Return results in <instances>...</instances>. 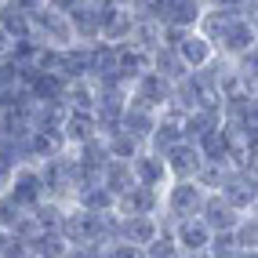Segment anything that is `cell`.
I'll list each match as a JSON object with an SVG mask.
<instances>
[{
    "instance_id": "cell-12",
    "label": "cell",
    "mask_w": 258,
    "mask_h": 258,
    "mask_svg": "<svg viewBox=\"0 0 258 258\" xmlns=\"http://www.w3.org/2000/svg\"><path fill=\"white\" fill-rule=\"evenodd\" d=\"M58 135H62L66 149H77V146H84V142L98 139V124H95V113H77V109H66Z\"/></svg>"
},
{
    "instance_id": "cell-44",
    "label": "cell",
    "mask_w": 258,
    "mask_h": 258,
    "mask_svg": "<svg viewBox=\"0 0 258 258\" xmlns=\"http://www.w3.org/2000/svg\"><path fill=\"white\" fill-rule=\"evenodd\" d=\"M0 4H8V0H0Z\"/></svg>"
},
{
    "instance_id": "cell-11",
    "label": "cell",
    "mask_w": 258,
    "mask_h": 258,
    "mask_svg": "<svg viewBox=\"0 0 258 258\" xmlns=\"http://www.w3.org/2000/svg\"><path fill=\"white\" fill-rule=\"evenodd\" d=\"M131 175H135V185H149V189H160V193L171 182L164 157H157V153H149V149H142L139 157L131 160Z\"/></svg>"
},
{
    "instance_id": "cell-37",
    "label": "cell",
    "mask_w": 258,
    "mask_h": 258,
    "mask_svg": "<svg viewBox=\"0 0 258 258\" xmlns=\"http://www.w3.org/2000/svg\"><path fill=\"white\" fill-rule=\"evenodd\" d=\"M44 4H47V8H55V11H62V15H70V11L80 4V0H44Z\"/></svg>"
},
{
    "instance_id": "cell-29",
    "label": "cell",
    "mask_w": 258,
    "mask_h": 258,
    "mask_svg": "<svg viewBox=\"0 0 258 258\" xmlns=\"http://www.w3.org/2000/svg\"><path fill=\"white\" fill-rule=\"evenodd\" d=\"M62 215H66V208H62V204H55V200H44V204L33 208V218H37V226H40L44 233H58Z\"/></svg>"
},
{
    "instance_id": "cell-32",
    "label": "cell",
    "mask_w": 258,
    "mask_h": 258,
    "mask_svg": "<svg viewBox=\"0 0 258 258\" xmlns=\"http://www.w3.org/2000/svg\"><path fill=\"white\" fill-rule=\"evenodd\" d=\"M233 236H236L240 251H254V247H258V218H254V215H244V218L236 222Z\"/></svg>"
},
{
    "instance_id": "cell-3",
    "label": "cell",
    "mask_w": 258,
    "mask_h": 258,
    "mask_svg": "<svg viewBox=\"0 0 258 258\" xmlns=\"http://www.w3.org/2000/svg\"><path fill=\"white\" fill-rule=\"evenodd\" d=\"M33 40H37L40 47H55V51H66L73 47L77 37H73V22L70 15H62L55 8H37L33 11Z\"/></svg>"
},
{
    "instance_id": "cell-15",
    "label": "cell",
    "mask_w": 258,
    "mask_h": 258,
    "mask_svg": "<svg viewBox=\"0 0 258 258\" xmlns=\"http://www.w3.org/2000/svg\"><path fill=\"white\" fill-rule=\"evenodd\" d=\"M175 51H178V58L189 66V73H197V70H204L211 58H215V47H211V40L204 37L200 29H189L185 37L175 44Z\"/></svg>"
},
{
    "instance_id": "cell-43",
    "label": "cell",
    "mask_w": 258,
    "mask_h": 258,
    "mask_svg": "<svg viewBox=\"0 0 258 258\" xmlns=\"http://www.w3.org/2000/svg\"><path fill=\"white\" fill-rule=\"evenodd\" d=\"M4 91H8V88H0V98H4Z\"/></svg>"
},
{
    "instance_id": "cell-23",
    "label": "cell",
    "mask_w": 258,
    "mask_h": 258,
    "mask_svg": "<svg viewBox=\"0 0 258 258\" xmlns=\"http://www.w3.org/2000/svg\"><path fill=\"white\" fill-rule=\"evenodd\" d=\"M95 80H70L66 88V109H77V113H95Z\"/></svg>"
},
{
    "instance_id": "cell-40",
    "label": "cell",
    "mask_w": 258,
    "mask_h": 258,
    "mask_svg": "<svg viewBox=\"0 0 258 258\" xmlns=\"http://www.w3.org/2000/svg\"><path fill=\"white\" fill-rule=\"evenodd\" d=\"M182 258H211L208 251H193V254H182Z\"/></svg>"
},
{
    "instance_id": "cell-36",
    "label": "cell",
    "mask_w": 258,
    "mask_h": 258,
    "mask_svg": "<svg viewBox=\"0 0 258 258\" xmlns=\"http://www.w3.org/2000/svg\"><path fill=\"white\" fill-rule=\"evenodd\" d=\"M66 258H102V247H70Z\"/></svg>"
},
{
    "instance_id": "cell-34",
    "label": "cell",
    "mask_w": 258,
    "mask_h": 258,
    "mask_svg": "<svg viewBox=\"0 0 258 258\" xmlns=\"http://www.w3.org/2000/svg\"><path fill=\"white\" fill-rule=\"evenodd\" d=\"M26 211L15 204L8 193H0V229H8V233H15V226H19V218H22Z\"/></svg>"
},
{
    "instance_id": "cell-20",
    "label": "cell",
    "mask_w": 258,
    "mask_h": 258,
    "mask_svg": "<svg viewBox=\"0 0 258 258\" xmlns=\"http://www.w3.org/2000/svg\"><path fill=\"white\" fill-rule=\"evenodd\" d=\"M178 142H182V120L160 113V120H157V127H153L146 149H149V153H157V157H164V153H167L171 146H178Z\"/></svg>"
},
{
    "instance_id": "cell-10",
    "label": "cell",
    "mask_w": 258,
    "mask_h": 258,
    "mask_svg": "<svg viewBox=\"0 0 258 258\" xmlns=\"http://www.w3.org/2000/svg\"><path fill=\"white\" fill-rule=\"evenodd\" d=\"M131 29H135V15L124 4H106L102 11V33L98 40L102 44H127L131 40Z\"/></svg>"
},
{
    "instance_id": "cell-19",
    "label": "cell",
    "mask_w": 258,
    "mask_h": 258,
    "mask_svg": "<svg viewBox=\"0 0 258 258\" xmlns=\"http://www.w3.org/2000/svg\"><path fill=\"white\" fill-rule=\"evenodd\" d=\"M157 120H160V113H153V109H139V106H127L124 109V116H120V131L124 135H131L135 142H149V135H153V127H157Z\"/></svg>"
},
{
    "instance_id": "cell-14",
    "label": "cell",
    "mask_w": 258,
    "mask_h": 258,
    "mask_svg": "<svg viewBox=\"0 0 258 258\" xmlns=\"http://www.w3.org/2000/svg\"><path fill=\"white\" fill-rule=\"evenodd\" d=\"M171 236H175V244H178V251H182V254H193V251H208L215 233L204 226L200 215H197V218L175 222V226H171Z\"/></svg>"
},
{
    "instance_id": "cell-6",
    "label": "cell",
    "mask_w": 258,
    "mask_h": 258,
    "mask_svg": "<svg viewBox=\"0 0 258 258\" xmlns=\"http://www.w3.org/2000/svg\"><path fill=\"white\" fill-rule=\"evenodd\" d=\"M164 164H167L171 182H197V175L204 171V157H200L197 142H185V139L164 153Z\"/></svg>"
},
{
    "instance_id": "cell-9",
    "label": "cell",
    "mask_w": 258,
    "mask_h": 258,
    "mask_svg": "<svg viewBox=\"0 0 258 258\" xmlns=\"http://www.w3.org/2000/svg\"><path fill=\"white\" fill-rule=\"evenodd\" d=\"M240 218H244V215H240L222 193H208V200H204V208H200V222L211 233H233Z\"/></svg>"
},
{
    "instance_id": "cell-25",
    "label": "cell",
    "mask_w": 258,
    "mask_h": 258,
    "mask_svg": "<svg viewBox=\"0 0 258 258\" xmlns=\"http://www.w3.org/2000/svg\"><path fill=\"white\" fill-rule=\"evenodd\" d=\"M29 244V254L33 258H66V251H70V244L62 240V233H37L33 240H26Z\"/></svg>"
},
{
    "instance_id": "cell-7",
    "label": "cell",
    "mask_w": 258,
    "mask_h": 258,
    "mask_svg": "<svg viewBox=\"0 0 258 258\" xmlns=\"http://www.w3.org/2000/svg\"><path fill=\"white\" fill-rule=\"evenodd\" d=\"M218 193L226 197L240 215H247L254 204H258V175H254V171H244V167H233L229 178H226V185H222Z\"/></svg>"
},
{
    "instance_id": "cell-42",
    "label": "cell",
    "mask_w": 258,
    "mask_h": 258,
    "mask_svg": "<svg viewBox=\"0 0 258 258\" xmlns=\"http://www.w3.org/2000/svg\"><path fill=\"white\" fill-rule=\"evenodd\" d=\"M251 8H258V0H247V11H251Z\"/></svg>"
},
{
    "instance_id": "cell-18",
    "label": "cell",
    "mask_w": 258,
    "mask_h": 258,
    "mask_svg": "<svg viewBox=\"0 0 258 258\" xmlns=\"http://www.w3.org/2000/svg\"><path fill=\"white\" fill-rule=\"evenodd\" d=\"M149 70L157 73V77H164L167 84H178V80L189 77V66L178 58V51H175V47H164V44L149 55Z\"/></svg>"
},
{
    "instance_id": "cell-2",
    "label": "cell",
    "mask_w": 258,
    "mask_h": 258,
    "mask_svg": "<svg viewBox=\"0 0 258 258\" xmlns=\"http://www.w3.org/2000/svg\"><path fill=\"white\" fill-rule=\"evenodd\" d=\"M204 200H208V189H204L200 182H167L164 193H160V229L171 233V226L175 222H185V218H197Z\"/></svg>"
},
{
    "instance_id": "cell-8",
    "label": "cell",
    "mask_w": 258,
    "mask_h": 258,
    "mask_svg": "<svg viewBox=\"0 0 258 258\" xmlns=\"http://www.w3.org/2000/svg\"><path fill=\"white\" fill-rule=\"evenodd\" d=\"M113 211L120 218H139V215H160V189H149V185H131L124 197H116Z\"/></svg>"
},
{
    "instance_id": "cell-17",
    "label": "cell",
    "mask_w": 258,
    "mask_h": 258,
    "mask_svg": "<svg viewBox=\"0 0 258 258\" xmlns=\"http://www.w3.org/2000/svg\"><path fill=\"white\" fill-rule=\"evenodd\" d=\"M164 229H160V222L153 218V215H139V218H120V240L124 244H135V247H146L153 244Z\"/></svg>"
},
{
    "instance_id": "cell-28",
    "label": "cell",
    "mask_w": 258,
    "mask_h": 258,
    "mask_svg": "<svg viewBox=\"0 0 258 258\" xmlns=\"http://www.w3.org/2000/svg\"><path fill=\"white\" fill-rule=\"evenodd\" d=\"M127 44L135 51H142V55H153V51L160 47V22H139V19H135V29H131Z\"/></svg>"
},
{
    "instance_id": "cell-4",
    "label": "cell",
    "mask_w": 258,
    "mask_h": 258,
    "mask_svg": "<svg viewBox=\"0 0 258 258\" xmlns=\"http://www.w3.org/2000/svg\"><path fill=\"white\" fill-rule=\"evenodd\" d=\"M171 88L164 77H157L153 70H146L139 80L127 84V106H139V109H153V113H164V106L171 102Z\"/></svg>"
},
{
    "instance_id": "cell-21",
    "label": "cell",
    "mask_w": 258,
    "mask_h": 258,
    "mask_svg": "<svg viewBox=\"0 0 258 258\" xmlns=\"http://www.w3.org/2000/svg\"><path fill=\"white\" fill-rule=\"evenodd\" d=\"M102 185H106V193L116 200L124 197L127 189L135 185V175H131V160H109L106 167H102Z\"/></svg>"
},
{
    "instance_id": "cell-39",
    "label": "cell",
    "mask_w": 258,
    "mask_h": 258,
    "mask_svg": "<svg viewBox=\"0 0 258 258\" xmlns=\"http://www.w3.org/2000/svg\"><path fill=\"white\" fill-rule=\"evenodd\" d=\"M247 19H251V29H254V40H258V8L247 11Z\"/></svg>"
},
{
    "instance_id": "cell-24",
    "label": "cell",
    "mask_w": 258,
    "mask_h": 258,
    "mask_svg": "<svg viewBox=\"0 0 258 258\" xmlns=\"http://www.w3.org/2000/svg\"><path fill=\"white\" fill-rule=\"evenodd\" d=\"M102 142H106V153H109V160H135L139 153L146 149L142 142H135L131 135H124V131H109V135H102Z\"/></svg>"
},
{
    "instance_id": "cell-38",
    "label": "cell",
    "mask_w": 258,
    "mask_h": 258,
    "mask_svg": "<svg viewBox=\"0 0 258 258\" xmlns=\"http://www.w3.org/2000/svg\"><path fill=\"white\" fill-rule=\"evenodd\" d=\"M8 244H11V233H8V229H0V258H4V251H8Z\"/></svg>"
},
{
    "instance_id": "cell-1",
    "label": "cell",
    "mask_w": 258,
    "mask_h": 258,
    "mask_svg": "<svg viewBox=\"0 0 258 258\" xmlns=\"http://www.w3.org/2000/svg\"><path fill=\"white\" fill-rule=\"evenodd\" d=\"M197 29L211 40L215 55H222V58H236L258 44L247 11H240V8H208Z\"/></svg>"
},
{
    "instance_id": "cell-5",
    "label": "cell",
    "mask_w": 258,
    "mask_h": 258,
    "mask_svg": "<svg viewBox=\"0 0 258 258\" xmlns=\"http://www.w3.org/2000/svg\"><path fill=\"white\" fill-rule=\"evenodd\" d=\"M4 193H8L15 204H19L22 211H33L37 204H44V182H40V171L33 167V164H19Z\"/></svg>"
},
{
    "instance_id": "cell-16",
    "label": "cell",
    "mask_w": 258,
    "mask_h": 258,
    "mask_svg": "<svg viewBox=\"0 0 258 258\" xmlns=\"http://www.w3.org/2000/svg\"><path fill=\"white\" fill-rule=\"evenodd\" d=\"M0 33L8 40H33V11L19 8L15 0L0 4Z\"/></svg>"
},
{
    "instance_id": "cell-30",
    "label": "cell",
    "mask_w": 258,
    "mask_h": 258,
    "mask_svg": "<svg viewBox=\"0 0 258 258\" xmlns=\"http://www.w3.org/2000/svg\"><path fill=\"white\" fill-rule=\"evenodd\" d=\"M229 171H233V164H204V171L197 175V182H200L204 189H208V193H218V189L226 185Z\"/></svg>"
},
{
    "instance_id": "cell-41",
    "label": "cell",
    "mask_w": 258,
    "mask_h": 258,
    "mask_svg": "<svg viewBox=\"0 0 258 258\" xmlns=\"http://www.w3.org/2000/svg\"><path fill=\"white\" fill-rule=\"evenodd\" d=\"M240 258H258V247L254 251H240Z\"/></svg>"
},
{
    "instance_id": "cell-35",
    "label": "cell",
    "mask_w": 258,
    "mask_h": 258,
    "mask_svg": "<svg viewBox=\"0 0 258 258\" xmlns=\"http://www.w3.org/2000/svg\"><path fill=\"white\" fill-rule=\"evenodd\" d=\"M102 258H142V247L116 240V244H106V247H102Z\"/></svg>"
},
{
    "instance_id": "cell-13",
    "label": "cell",
    "mask_w": 258,
    "mask_h": 258,
    "mask_svg": "<svg viewBox=\"0 0 258 258\" xmlns=\"http://www.w3.org/2000/svg\"><path fill=\"white\" fill-rule=\"evenodd\" d=\"M226 120L247 135H258V95L254 91H236L226 98Z\"/></svg>"
},
{
    "instance_id": "cell-33",
    "label": "cell",
    "mask_w": 258,
    "mask_h": 258,
    "mask_svg": "<svg viewBox=\"0 0 258 258\" xmlns=\"http://www.w3.org/2000/svg\"><path fill=\"white\" fill-rule=\"evenodd\" d=\"M211 258H240V244L233 233H215L211 236V247H208Z\"/></svg>"
},
{
    "instance_id": "cell-22",
    "label": "cell",
    "mask_w": 258,
    "mask_h": 258,
    "mask_svg": "<svg viewBox=\"0 0 258 258\" xmlns=\"http://www.w3.org/2000/svg\"><path fill=\"white\" fill-rule=\"evenodd\" d=\"M204 8L200 0H171L167 4V22L164 26H182V29H197L204 19Z\"/></svg>"
},
{
    "instance_id": "cell-31",
    "label": "cell",
    "mask_w": 258,
    "mask_h": 258,
    "mask_svg": "<svg viewBox=\"0 0 258 258\" xmlns=\"http://www.w3.org/2000/svg\"><path fill=\"white\" fill-rule=\"evenodd\" d=\"M142 258H182V251H178V244H175V236L164 229L153 244L142 247Z\"/></svg>"
},
{
    "instance_id": "cell-26",
    "label": "cell",
    "mask_w": 258,
    "mask_h": 258,
    "mask_svg": "<svg viewBox=\"0 0 258 258\" xmlns=\"http://www.w3.org/2000/svg\"><path fill=\"white\" fill-rule=\"evenodd\" d=\"M233 70H236L240 88L258 95V44H254V47H247L244 55H236V58H233Z\"/></svg>"
},
{
    "instance_id": "cell-27",
    "label": "cell",
    "mask_w": 258,
    "mask_h": 258,
    "mask_svg": "<svg viewBox=\"0 0 258 258\" xmlns=\"http://www.w3.org/2000/svg\"><path fill=\"white\" fill-rule=\"evenodd\" d=\"M113 197L106 193V185H84L80 189V193L73 197V204H70V208H84V211H113Z\"/></svg>"
}]
</instances>
